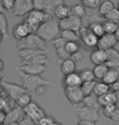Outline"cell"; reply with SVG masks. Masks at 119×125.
<instances>
[{"instance_id":"1","label":"cell","mask_w":119,"mask_h":125,"mask_svg":"<svg viewBox=\"0 0 119 125\" xmlns=\"http://www.w3.org/2000/svg\"><path fill=\"white\" fill-rule=\"evenodd\" d=\"M15 69L18 76L21 80L22 86L25 89H27L29 93L34 92L37 87L40 84H46L49 86H54L55 84V81H53L52 80L45 79L41 76H32V75L25 73L18 67H16Z\"/></svg>"},{"instance_id":"2","label":"cell","mask_w":119,"mask_h":125,"mask_svg":"<svg viewBox=\"0 0 119 125\" xmlns=\"http://www.w3.org/2000/svg\"><path fill=\"white\" fill-rule=\"evenodd\" d=\"M60 32L59 26V21L53 18L42 24L36 32L37 35L41 37L44 42H52L54 40L58 38Z\"/></svg>"},{"instance_id":"3","label":"cell","mask_w":119,"mask_h":125,"mask_svg":"<svg viewBox=\"0 0 119 125\" xmlns=\"http://www.w3.org/2000/svg\"><path fill=\"white\" fill-rule=\"evenodd\" d=\"M54 17L44 11H39L33 10L26 16L24 17L23 22L29 29L30 33H36L38 29L42 24L52 20Z\"/></svg>"},{"instance_id":"4","label":"cell","mask_w":119,"mask_h":125,"mask_svg":"<svg viewBox=\"0 0 119 125\" xmlns=\"http://www.w3.org/2000/svg\"><path fill=\"white\" fill-rule=\"evenodd\" d=\"M16 42L17 51L22 50H42L48 51L47 42L36 33L29 34L27 37Z\"/></svg>"},{"instance_id":"5","label":"cell","mask_w":119,"mask_h":125,"mask_svg":"<svg viewBox=\"0 0 119 125\" xmlns=\"http://www.w3.org/2000/svg\"><path fill=\"white\" fill-rule=\"evenodd\" d=\"M1 87L2 89L6 92V94L8 96L16 102V100L26 92H29L27 89H25L22 85H20L18 84L11 83L8 81H5L3 80H1Z\"/></svg>"},{"instance_id":"6","label":"cell","mask_w":119,"mask_h":125,"mask_svg":"<svg viewBox=\"0 0 119 125\" xmlns=\"http://www.w3.org/2000/svg\"><path fill=\"white\" fill-rule=\"evenodd\" d=\"M65 94L69 102L74 107H78L83 102L85 95L81 87H65Z\"/></svg>"},{"instance_id":"7","label":"cell","mask_w":119,"mask_h":125,"mask_svg":"<svg viewBox=\"0 0 119 125\" xmlns=\"http://www.w3.org/2000/svg\"><path fill=\"white\" fill-rule=\"evenodd\" d=\"M78 37H79V40L84 46L90 47V48L97 47L99 37L93 33V32L88 26L82 27V29L78 32Z\"/></svg>"},{"instance_id":"8","label":"cell","mask_w":119,"mask_h":125,"mask_svg":"<svg viewBox=\"0 0 119 125\" xmlns=\"http://www.w3.org/2000/svg\"><path fill=\"white\" fill-rule=\"evenodd\" d=\"M34 10L33 1L30 0H16L15 2L13 10L11 12L14 16L25 17Z\"/></svg>"},{"instance_id":"9","label":"cell","mask_w":119,"mask_h":125,"mask_svg":"<svg viewBox=\"0 0 119 125\" xmlns=\"http://www.w3.org/2000/svg\"><path fill=\"white\" fill-rule=\"evenodd\" d=\"M24 112L25 115L29 116L30 118L34 119L38 124L39 123L42 119H43L45 116H47V114L44 111V110L35 102H32L26 107H25Z\"/></svg>"},{"instance_id":"10","label":"cell","mask_w":119,"mask_h":125,"mask_svg":"<svg viewBox=\"0 0 119 125\" xmlns=\"http://www.w3.org/2000/svg\"><path fill=\"white\" fill-rule=\"evenodd\" d=\"M78 116L79 118V120L83 121H92L96 123L97 121L100 120V115L99 111L84 106L78 107Z\"/></svg>"},{"instance_id":"11","label":"cell","mask_w":119,"mask_h":125,"mask_svg":"<svg viewBox=\"0 0 119 125\" xmlns=\"http://www.w3.org/2000/svg\"><path fill=\"white\" fill-rule=\"evenodd\" d=\"M118 42L114 34L105 33L103 37L99 38L97 49L106 51L109 49L114 48L116 45L118 44Z\"/></svg>"},{"instance_id":"12","label":"cell","mask_w":119,"mask_h":125,"mask_svg":"<svg viewBox=\"0 0 119 125\" xmlns=\"http://www.w3.org/2000/svg\"><path fill=\"white\" fill-rule=\"evenodd\" d=\"M18 67L25 73L32 76H41V74L47 69L46 65L40 64H21Z\"/></svg>"},{"instance_id":"13","label":"cell","mask_w":119,"mask_h":125,"mask_svg":"<svg viewBox=\"0 0 119 125\" xmlns=\"http://www.w3.org/2000/svg\"><path fill=\"white\" fill-rule=\"evenodd\" d=\"M12 34H13V37L16 40V42H19L25 39L31 33H30V31L28 29L27 25L22 21L21 23L17 24L14 26L13 29H12Z\"/></svg>"},{"instance_id":"14","label":"cell","mask_w":119,"mask_h":125,"mask_svg":"<svg viewBox=\"0 0 119 125\" xmlns=\"http://www.w3.org/2000/svg\"><path fill=\"white\" fill-rule=\"evenodd\" d=\"M49 51H42V50H22L18 51V56L22 62L29 61V59L41 54H47Z\"/></svg>"},{"instance_id":"15","label":"cell","mask_w":119,"mask_h":125,"mask_svg":"<svg viewBox=\"0 0 119 125\" xmlns=\"http://www.w3.org/2000/svg\"><path fill=\"white\" fill-rule=\"evenodd\" d=\"M15 103H16V102L11 98L3 89H2L1 96H0V109H1V111L7 113L16 106Z\"/></svg>"},{"instance_id":"16","label":"cell","mask_w":119,"mask_h":125,"mask_svg":"<svg viewBox=\"0 0 119 125\" xmlns=\"http://www.w3.org/2000/svg\"><path fill=\"white\" fill-rule=\"evenodd\" d=\"M24 109L21 108V106H16L14 109L7 113V118L5 121V124L10 125L11 124L14 123H19L20 120L22 119V114H23Z\"/></svg>"},{"instance_id":"17","label":"cell","mask_w":119,"mask_h":125,"mask_svg":"<svg viewBox=\"0 0 119 125\" xmlns=\"http://www.w3.org/2000/svg\"><path fill=\"white\" fill-rule=\"evenodd\" d=\"M90 61L92 62L95 66L98 65L106 64L108 62L107 54L105 51H101V50H95L90 55Z\"/></svg>"},{"instance_id":"18","label":"cell","mask_w":119,"mask_h":125,"mask_svg":"<svg viewBox=\"0 0 119 125\" xmlns=\"http://www.w3.org/2000/svg\"><path fill=\"white\" fill-rule=\"evenodd\" d=\"M65 87H81L82 84L79 73H72L64 77Z\"/></svg>"},{"instance_id":"19","label":"cell","mask_w":119,"mask_h":125,"mask_svg":"<svg viewBox=\"0 0 119 125\" xmlns=\"http://www.w3.org/2000/svg\"><path fill=\"white\" fill-rule=\"evenodd\" d=\"M82 104L84 106L96 110V111H100V109L101 108V105L99 102V97L94 94L85 97Z\"/></svg>"},{"instance_id":"20","label":"cell","mask_w":119,"mask_h":125,"mask_svg":"<svg viewBox=\"0 0 119 125\" xmlns=\"http://www.w3.org/2000/svg\"><path fill=\"white\" fill-rule=\"evenodd\" d=\"M119 81V68H109L108 73L106 74L105 78L103 79V82L107 84L108 85L114 84L116 82Z\"/></svg>"},{"instance_id":"21","label":"cell","mask_w":119,"mask_h":125,"mask_svg":"<svg viewBox=\"0 0 119 125\" xmlns=\"http://www.w3.org/2000/svg\"><path fill=\"white\" fill-rule=\"evenodd\" d=\"M60 70L64 76H68L72 73H74L76 71V62L71 59L60 62Z\"/></svg>"},{"instance_id":"22","label":"cell","mask_w":119,"mask_h":125,"mask_svg":"<svg viewBox=\"0 0 119 125\" xmlns=\"http://www.w3.org/2000/svg\"><path fill=\"white\" fill-rule=\"evenodd\" d=\"M0 34H1V42L9 38L8 23L3 12L0 14Z\"/></svg>"},{"instance_id":"23","label":"cell","mask_w":119,"mask_h":125,"mask_svg":"<svg viewBox=\"0 0 119 125\" xmlns=\"http://www.w3.org/2000/svg\"><path fill=\"white\" fill-rule=\"evenodd\" d=\"M55 18L58 19L59 21L63 19H66L68 17L71 16V11H70V7H69L66 4L60 5L55 9Z\"/></svg>"},{"instance_id":"24","label":"cell","mask_w":119,"mask_h":125,"mask_svg":"<svg viewBox=\"0 0 119 125\" xmlns=\"http://www.w3.org/2000/svg\"><path fill=\"white\" fill-rule=\"evenodd\" d=\"M99 102H100L101 106H105L107 105L110 104H116L117 103V100H116L114 91H109L106 94L100 97H99Z\"/></svg>"},{"instance_id":"25","label":"cell","mask_w":119,"mask_h":125,"mask_svg":"<svg viewBox=\"0 0 119 125\" xmlns=\"http://www.w3.org/2000/svg\"><path fill=\"white\" fill-rule=\"evenodd\" d=\"M108 67L106 64H102V65H98L95 66L93 69V72H94L95 79L100 80V81H103V79L105 78L106 74L108 73Z\"/></svg>"},{"instance_id":"26","label":"cell","mask_w":119,"mask_h":125,"mask_svg":"<svg viewBox=\"0 0 119 125\" xmlns=\"http://www.w3.org/2000/svg\"><path fill=\"white\" fill-rule=\"evenodd\" d=\"M69 24H70V29L78 33V32H79L83 27L82 18L71 15V16L69 17Z\"/></svg>"},{"instance_id":"27","label":"cell","mask_w":119,"mask_h":125,"mask_svg":"<svg viewBox=\"0 0 119 125\" xmlns=\"http://www.w3.org/2000/svg\"><path fill=\"white\" fill-rule=\"evenodd\" d=\"M32 101V97H31V93L29 92H26L23 94H21L18 98L16 100V103L17 106H21V108H25L28 105L31 103Z\"/></svg>"},{"instance_id":"28","label":"cell","mask_w":119,"mask_h":125,"mask_svg":"<svg viewBox=\"0 0 119 125\" xmlns=\"http://www.w3.org/2000/svg\"><path fill=\"white\" fill-rule=\"evenodd\" d=\"M115 8L114 4L111 1H104L101 2L100 7L98 9V12L101 16L105 17L106 15H108L110 11H112Z\"/></svg>"},{"instance_id":"29","label":"cell","mask_w":119,"mask_h":125,"mask_svg":"<svg viewBox=\"0 0 119 125\" xmlns=\"http://www.w3.org/2000/svg\"><path fill=\"white\" fill-rule=\"evenodd\" d=\"M109 91H110V86L108 85L107 84L104 83L102 81V82H97L93 94L96 95L98 97H100L101 96H103V95L106 94L107 93H108Z\"/></svg>"},{"instance_id":"30","label":"cell","mask_w":119,"mask_h":125,"mask_svg":"<svg viewBox=\"0 0 119 125\" xmlns=\"http://www.w3.org/2000/svg\"><path fill=\"white\" fill-rule=\"evenodd\" d=\"M70 11H71V15L78 16L80 18H83L86 16V8L82 2H78L70 7Z\"/></svg>"},{"instance_id":"31","label":"cell","mask_w":119,"mask_h":125,"mask_svg":"<svg viewBox=\"0 0 119 125\" xmlns=\"http://www.w3.org/2000/svg\"><path fill=\"white\" fill-rule=\"evenodd\" d=\"M96 84H97V82L95 81L82 83V84L81 85V89H82V93L84 94L85 97L92 95L94 93V89H95Z\"/></svg>"},{"instance_id":"32","label":"cell","mask_w":119,"mask_h":125,"mask_svg":"<svg viewBox=\"0 0 119 125\" xmlns=\"http://www.w3.org/2000/svg\"><path fill=\"white\" fill-rule=\"evenodd\" d=\"M89 29L93 32L95 36H97L99 38H100L101 37H103L105 34V29H104L103 24L101 23H94V24H88Z\"/></svg>"},{"instance_id":"33","label":"cell","mask_w":119,"mask_h":125,"mask_svg":"<svg viewBox=\"0 0 119 125\" xmlns=\"http://www.w3.org/2000/svg\"><path fill=\"white\" fill-rule=\"evenodd\" d=\"M60 37L62 38H64L67 42H76L79 40V37H78V33L73 30H66V31H62Z\"/></svg>"},{"instance_id":"34","label":"cell","mask_w":119,"mask_h":125,"mask_svg":"<svg viewBox=\"0 0 119 125\" xmlns=\"http://www.w3.org/2000/svg\"><path fill=\"white\" fill-rule=\"evenodd\" d=\"M80 77L82 79V83L84 82H89V81H95V77L93 72V70L92 69H83L79 72Z\"/></svg>"},{"instance_id":"35","label":"cell","mask_w":119,"mask_h":125,"mask_svg":"<svg viewBox=\"0 0 119 125\" xmlns=\"http://www.w3.org/2000/svg\"><path fill=\"white\" fill-rule=\"evenodd\" d=\"M105 18V21L119 24V10L115 7L112 11H110L108 15H106Z\"/></svg>"},{"instance_id":"36","label":"cell","mask_w":119,"mask_h":125,"mask_svg":"<svg viewBox=\"0 0 119 125\" xmlns=\"http://www.w3.org/2000/svg\"><path fill=\"white\" fill-rule=\"evenodd\" d=\"M88 20V24H94V23H101L104 24L105 22V18L104 16H102L99 12H95L92 15H90L87 17Z\"/></svg>"},{"instance_id":"37","label":"cell","mask_w":119,"mask_h":125,"mask_svg":"<svg viewBox=\"0 0 119 125\" xmlns=\"http://www.w3.org/2000/svg\"><path fill=\"white\" fill-rule=\"evenodd\" d=\"M104 25V29H105V33L108 34H115L116 31L118 30V25L119 24L113 23V22H109L105 21V23L103 24Z\"/></svg>"},{"instance_id":"38","label":"cell","mask_w":119,"mask_h":125,"mask_svg":"<svg viewBox=\"0 0 119 125\" xmlns=\"http://www.w3.org/2000/svg\"><path fill=\"white\" fill-rule=\"evenodd\" d=\"M55 51H56V55L58 57V59H59L58 62H60V63L63 61L66 60V59H70V57H71V54L66 51L65 47L57 49V50H55Z\"/></svg>"},{"instance_id":"39","label":"cell","mask_w":119,"mask_h":125,"mask_svg":"<svg viewBox=\"0 0 119 125\" xmlns=\"http://www.w3.org/2000/svg\"><path fill=\"white\" fill-rule=\"evenodd\" d=\"M65 49L70 54H73L79 51V44L76 42H69L65 45Z\"/></svg>"},{"instance_id":"40","label":"cell","mask_w":119,"mask_h":125,"mask_svg":"<svg viewBox=\"0 0 119 125\" xmlns=\"http://www.w3.org/2000/svg\"><path fill=\"white\" fill-rule=\"evenodd\" d=\"M15 2L13 0H2L1 2V13H2V10L5 9L9 12H12L13 10Z\"/></svg>"},{"instance_id":"41","label":"cell","mask_w":119,"mask_h":125,"mask_svg":"<svg viewBox=\"0 0 119 125\" xmlns=\"http://www.w3.org/2000/svg\"><path fill=\"white\" fill-rule=\"evenodd\" d=\"M81 2L84 5L85 7H87L88 8L92 9H95L97 7H100L101 4L100 1H99V0H83Z\"/></svg>"},{"instance_id":"42","label":"cell","mask_w":119,"mask_h":125,"mask_svg":"<svg viewBox=\"0 0 119 125\" xmlns=\"http://www.w3.org/2000/svg\"><path fill=\"white\" fill-rule=\"evenodd\" d=\"M116 111V104H110L104 106V115L108 119H111Z\"/></svg>"},{"instance_id":"43","label":"cell","mask_w":119,"mask_h":125,"mask_svg":"<svg viewBox=\"0 0 119 125\" xmlns=\"http://www.w3.org/2000/svg\"><path fill=\"white\" fill-rule=\"evenodd\" d=\"M20 125H39V124L36 123L34 119L30 118L29 116H28L27 115H24L22 116V119L19 122Z\"/></svg>"},{"instance_id":"44","label":"cell","mask_w":119,"mask_h":125,"mask_svg":"<svg viewBox=\"0 0 119 125\" xmlns=\"http://www.w3.org/2000/svg\"><path fill=\"white\" fill-rule=\"evenodd\" d=\"M59 26L60 31H66V30H71L70 29V24L69 17L66 19H63L59 21Z\"/></svg>"},{"instance_id":"45","label":"cell","mask_w":119,"mask_h":125,"mask_svg":"<svg viewBox=\"0 0 119 125\" xmlns=\"http://www.w3.org/2000/svg\"><path fill=\"white\" fill-rule=\"evenodd\" d=\"M52 43L53 44V46H54L55 50H57L60 48H63V47H65V45H66L67 42L65 41L64 38H62L61 37H60L55 40H54Z\"/></svg>"},{"instance_id":"46","label":"cell","mask_w":119,"mask_h":125,"mask_svg":"<svg viewBox=\"0 0 119 125\" xmlns=\"http://www.w3.org/2000/svg\"><path fill=\"white\" fill-rule=\"evenodd\" d=\"M34 10L39 11H43L45 7V0H35L33 1Z\"/></svg>"},{"instance_id":"47","label":"cell","mask_w":119,"mask_h":125,"mask_svg":"<svg viewBox=\"0 0 119 125\" xmlns=\"http://www.w3.org/2000/svg\"><path fill=\"white\" fill-rule=\"evenodd\" d=\"M106 65L108 67V68H119V54L115 58L106 62Z\"/></svg>"},{"instance_id":"48","label":"cell","mask_w":119,"mask_h":125,"mask_svg":"<svg viewBox=\"0 0 119 125\" xmlns=\"http://www.w3.org/2000/svg\"><path fill=\"white\" fill-rule=\"evenodd\" d=\"M55 121L54 119H53V117L52 116H45L43 119H42L41 120H40V122L39 123V125H53Z\"/></svg>"},{"instance_id":"49","label":"cell","mask_w":119,"mask_h":125,"mask_svg":"<svg viewBox=\"0 0 119 125\" xmlns=\"http://www.w3.org/2000/svg\"><path fill=\"white\" fill-rule=\"evenodd\" d=\"M47 85H46V84H40V85H39L36 88L34 93L37 95H39V96H42V95H44L47 93Z\"/></svg>"},{"instance_id":"50","label":"cell","mask_w":119,"mask_h":125,"mask_svg":"<svg viewBox=\"0 0 119 125\" xmlns=\"http://www.w3.org/2000/svg\"><path fill=\"white\" fill-rule=\"evenodd\" d=\"M83 57H84V55H83L82 52L80 51H78L77 52H75L74 54H71V57H70V59H71L73 61H74L75 62H77L82 61V59H83Z\"/></svg>"},{"instance_id":"51","label":"cell","mask_w":119,"mask_h":125,"mask_svg":"<svg viewBox=\"0 0 119 125\" xmlns=\"http://www.w3.org/2000/svg\"><path fill=\"white\" fill-rule=\"evenodd\" d=\"M105 52H106V54H107L108 61H109L111 59H113V58H115L119 54V52L115 48L109 49V50H108V51H106Z\"/></svg>"},{"instance_id":"52","label":"cell","mask_w":119,"mask_h":125,"mask_svg":"<svg viewBox=\"0 0 119 125\" xmlns=\"http://www.w3.org/2000/svg\"><path fill=\"white\" fill-rule=\"evenodd\" d=\"M110 119L113 122H115V123H118V122H119V110L117 109V107H116V111H115L114 113H113V116L111 117Z\"/></svg>"},{"instance_id":"53","label":"cell","mask_w":119,"mask_h":125,"mask_svg":"<svg viewBox=\"0 0 119 125\" xmlns=\"http://www.w3.org/2000/svg\"><path fill=\"white\" fill-rule=\"evenodd\" d=\"M6 118H7V113L5 111H0V122L1 124H4L5 121H6Z\"/></svg>"},{"instance_id":"54","label":"cell","mask_w":119,"mask_h":125,"mask_svg":"<svg viewBox=\"0 0 119 125\" xmlns=\"http://www.w3.org/2000/svg\"><path fill=\"white\" fill-rule=\"evenodd\" d=\"M111 88L114 92H119V81L118 82H116L114 84H113L111 86Z\"/></svg>"},{"instance_id":"55","label":"cell","mask_w":119,"mask_h":125,"mask_svg":"<svg viewBox=\"0 0 119 125\" xmlns=\"http://www.w3.org/2000/svg\"><path fill=\"white\" fill-rule=\"evenodd\" d=\"M79 122H81L82 124H83L84 125H95V122H92V121H83V120H79Z\"/></svg>"},{"instance_id":"56","label":"cell","mask_w":119,"mask_h":125,"mask_svg":"<svg viewBox=\"0 0 119 125\" xmlns=\"http://www.w3.org/2000/svg\"><path fill=\"white\" fill-rule=\"evenodd\" d=\"M115 37H116V38H117L118 40V42H119V25H118V30L116 31L115 32Z\"/></svg>"},{"instance_id":"57","label":"cell","mask_w":119,"mask_h":125,"mask_svg":"<svg viewBox=\"0 0 119 125\" xmlns=\"http://www.w3.org/2000/svg\"><path fill=\"white\" fill-rule=\"evenodd\" d=\"M3 67H4V62H3V60L1 59V69H0V72H1L2 74V72H3Z\"/></svg>"},{"instance_id":"58","label":"cell","mask_w":119,"mask_h":125,"mask_svg":"<svg viewBox=\"0 0 119 125\" xmlns=\"http://www.w3.org/2000/svg\"><path fill=\"white\" fill-rule=\"evenodd\" d=\"M115 94V97H116V100H117V103L119 102V92H114Z\"/></svg>"},{"instance_id":"59","label":"cell","mask_w":119,"mask_h":125,"mask_svg":"<svg viewBox=\"0 0 119 125\" xmlns=\"http://www.w3.org/2000/svg\"><path fill=\"white\" fill-rule=\"evenodd\" d=\"M53 125H63V124L61 123H59V122H55V123Z\"/></svg>"},{"instance_id":"60","label":"cell","mask_w":119,"mask_h":125,"mask_svg":"<svg viewBox=\"0 0 119 125\" xmlns=\"http://www.w3.org/2000/svg\"><path fill=\"white\" fill-rule=\"evenodd\" d=\"M116 107H117V109L119 110V102L118 103H116Z\"/></svg>"},{"instance_id":"61","label":"cell","mask_w":119,"mask_h":125,"mask_svg":"<svg viewBox=\"0 0 119 125\" xmlns=\"http://www.w3.org/2000/svg\"><path fill=\"white\" fill-rule=\"evenodd\" d=\"M10 125H20L19 123H14V124H11Z\"/></svg>"},{"instance_id":"62","label":"cell","mask_w":119,"mask_h":125,"mask_svg":"<svg viewBox=\"0 0 119 125\" xmlns=\"http://www.w3.org/2000/svg\"><path fill=\"white\" fill-rule=\"evenodd\" d=\"M77 125H84V124H82V123H81V122H78V124Z\"/></svg>"},{"instance_id":"63","label":"cell","mask_w":119,"mask_h":125,"mask_svg":"<svg viewBox=\"0 0 119 125\" xmlns=\"http://www.w3.org/2000/svg\"><path fill=\"white\" fill-rule=\"evenodd\" d=\"M118 9L119 10V2H118Z\"/></svg>"},{"instance_id":"64","label":"cell","mask_w":119,"mask_h":125,"mask_svg":"<svg viewBox=\"0 0 119 125\" xmlns=\"http://www.w3.org/2000/svg\"><path fill=\"white\" fill-rule=\"evenodd\" d=\"M0 125H6V124H1Z\"/></svg>"}]
</instances>
